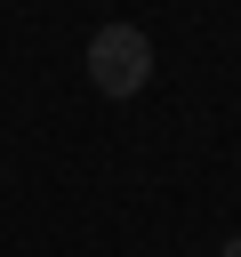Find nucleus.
Returning <instances> with one entry per match:
<instances>
[{"label":"nucleus","mask_w":241,"mask_h":257,"mask_svg":"<svg viewBox=\"0 0 241 257\" xmlns=\"http://www.w3.org/2000/svg\"><path fill=\"white\" fill-rule=\"evenodd\" d=\"M88 80H96V96H137L153 80V40L137 24H96L88 32Z\"/></svg>","instance_id":"f257e3e1"},{"label":"nucleus","mask_w":241,"mask_h":257,"mask_svg":"<svg viewBox=\"0 0 241 257\" xmlns=\"http://www.w3.org/2000/svg\"><path fill=\"white\" fill-rule=\"evenodd\" d=\"M225 257H241V233H233V241H225Z\"/></svg>","instance_id":"f03ea898"}]
</instances>
